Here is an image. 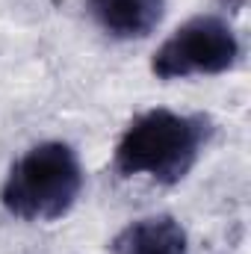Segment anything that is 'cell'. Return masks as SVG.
Returning <instances> with one entry per match:
<instances>
[{"label":"cell","instance_id":"cell-2","mask_svg":"<svg viewBox=\"0 0 251 254\" xmlns=\"http://www.w3.org/2000/svg\"><path fill=\"white\" fill-rule=\"evenodd\" d=\"M83 181L77 151L68 142L48 139L12 163L0 187V204L21 222H57L77 204Z\"/></svg>","mask_w":251,"mask_h":254},{"label":"cell","instance_id":"cell-5","mask_svg":"<svg viewBox=\"0 0 251 254\" xmlns=\"http://www.w3.org/2000/svg\"><path fill=\"white\" fill-rule=\"evenodd\" d=\"M113 254H189V237L187 228L169 216H142L136 222L125 225L113 240H110Z\"/></svg>","mask_w":251,"mask_h":254},{"label":"cell","instance_id":"cell-1","mask_svg":"<svg viewBox=\"0 0 251 254\" xmlns=\"http://www.w3.org/2000/svg\"><path fill=\"white\" fill-rule=\"evenodd\" d=\"M213 130V119L204 113L145 110L119 136L113 169L122 178H151L154 184L175 187L195 169Z\"/></svg>","mask_w":251,"mask_h":254},{"label":"cell","instance_id":"cell-4","mask_svg":"<svg viewBox=\"0 0 251 254\" xmlns=\"http://www.w3.org/2000/svg\"><path fill=\"white\" fill-rule=\"evenodd\" d=\"M86 9L107 36L133 42L151 36L160 27L166 0H86Z\"/></svg>","mask_w":251,"mask_h":254},{"label":"cell","instance_id":"cell-3","mask_svg":"<svg viewBox=\"0 0 251 254\" xmlns=\"http://www.w3.org/2000/svg\"><path fill=\"white\" fill-rule=\"evenodd\" d=\"M240 39L222 15H192L151 57L157 80H187L204 74H225L240 63Z\"/></svg>","mask_w":251,"mask_h":254}]
</instances>
